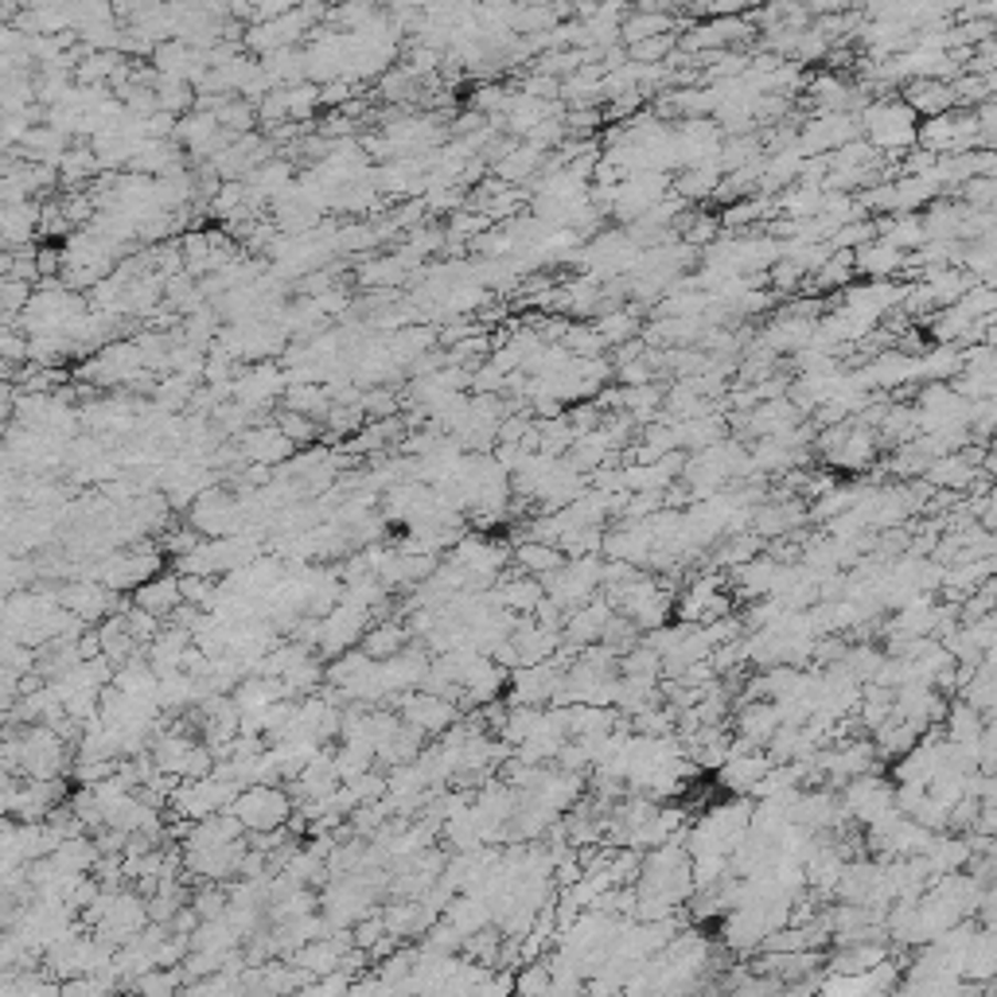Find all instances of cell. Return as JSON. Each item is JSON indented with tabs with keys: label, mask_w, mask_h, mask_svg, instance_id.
<instances>
[{
	"label": "cell",
	"mask_w": 997,
	"mask_h": 997,
	"mask_svg": "<svg viewBox=\"0 0 997 997\" xmlns=\"http://www.w3.org/2000/svg\"><path fill=\"white\" fill-rule=\"evenodd\" d=\"M900 102H904L920 121H932V117L955 109L951 83H935V78H912V83H904L900 86Z\"/></svg>",
	"instance_id": "10"
},
{
	"label": "cell",
	"mask_w": 997,
	"mask_h": 997,
	"mask_svg": "<svg viewBox=\"0 0 997 997\" xmlns=\"http://www.w3.org/2000/svg\"><path fill=\"white\" fill-rule=\"evenodd\" d=\"M561 662H534V667H519L507 675V698L511 706H530V709H542L545 701H553L561 686Z\"/></svg>",
	"instance_id": "5"
},
{
	"label": "cell",
	"mask_w": 997,
	"mask_h": 997,
	"mask_svg": "<svg viewBox=\"0 0 997 997\" xmlns=\"http://www.w3.org/2000/svg\"><path fill=\"white\" fill-rule=\"evenodd\" d=\"M873 231H877V238L889 242V246L900 250V254H915V250L927 242L920 215H884V219H873Z\"/></svg>",
	"instance_id": "14"
},
{
	"label": "cell",
	"mask_w": 997,
	"mask_h": 997,
	"mask_svg": "<svg viewBox=\"0 0 997 997\" xmlns=\"http://www.w3.org/2000/svg\"><path fill=\"white\" fill-rule=\"evenodd\" d=\"M915 145H920V152H927V157H935V160L978 149V121H974V109H947V114L932 117V121H920Z\"/></svg>",
	"instance_id": "2"
},
{
	"label": "cell",
	"mask_w": 997,
	"mask_h": 997,
	"mask_svg": "<svg viewBox=\"0 0 997 997\" xmlns=\"http://www.w3.org/2000/svg\"><path fill=\"white\" fill-rule=\"evenodd\" d=\"M994 195H997V183L994 176H974V180L958 183V203H966L971 211H994Z\"/></svg>",
	"instance_id": "23"
},
{
	"label": "cell",
	"mask_w": 997,
	"mask_h": 997,
	"mask_svg": "<svg viewBox=\"0 0 997 997\" xmlns=\"http://www.w3.org/2000/svg\"><path fill=\"white\" fill-rule=\"evenodd\" d=\"M405 721H410L413 729H425V733H445V729H453V721H456V706L445 698H437V693H413V698L405 701Z\"/></svg>",
	"instance_id": "12"
},
{
	"label": "cell",
	"mask_w": 997,
	"mask_h": 997,
	"mask_svg": "<svg viewBox=\"0 0 997 997\" xmlns=\"http://www.w3.org/2000/svg\"><path fill=\"white\" fill-rule=\"evenodd\" d=\"M908 269V254L892 250L889 242L873 238L866 242L861 250H853V277H866V280H892Z\"/></svg>",
	"instance_id": "11"
},
{
	"label": "cell",
	"mask_w": 997,
	"mask_h": 997,
	"mask_svg": "<svg viewBox=\"0 0 997 997\" xmlns=\"http://www.w3.org/2000/svg\"><path fill=\"white\" fill-rule=\"evenodd\" d=\"M593 331L601 336L604 351H608V347H619V343H627V339H639V331H644V320H639V312H635V308L619 305V308H608V312L596 316Z\"/></svg>",
	"instance_id": "15"
},
{
	"label": "cell",
	"mask_w": 997,
	"mask_h": 997,
	"mask_svg": "<svg viewBox=\"0 0 997 997\" xmlns=\"http://www.w3.org/2000/svg\"><path fill=\"white\" fill-rule=\"evenodd\" d=\"M775 573H779V561H775L772 553H756L752 561H744V565L733 569V585H736V593L749 596V601H767Z\"/></svg>",
	"instance_id": "13"
},
{
	"label": "cell",
	"mask_w": 997,
	"mask_h": 997,
	"mask_svg": "<svg viewBox=\"0 0 997 997\" xmlns=\"http://www.w3.org/2000/svg\"><path fill=\"white\" fill-rule=\"evenodd\" d=\"M760 553V538L756 534H729L725 545H718V565H744V561H752Z\"/></svg>",
	"instance_id": "24"
},
{
	"label": "cell",
	"mask_w": 997,
	"mask_h": 997,
	"mask_svg": "<svg viewBox=\"0 0 997 997\" xmlns=\"http://www.w3.org/2000/svg\"><path fill=\"white\" fill-rule=\"evenodd\" d=\"M511 561L519 565V573H527V577H534V581H545L553 569L565 565L558 545H545V542H519L511 550Z\"/></svg>",
	"instance_id": "17"
},
{
	"label": "cell",
	"mask_w": 997,
	"mask_h": 997,
	"mask_svg": "<svg viewBox=\"0 0 997 997\" xmlns=\"http://www.w3.org/2000/svg\"><path fill=\"white\" fill-rule=\"evenodd\" d=\"M978 476H982V471H974L958 453L940 456V460H932V464H927V471H923V479H927V484L940 487V491H947V495L951 491H966V487H971Z\"/></svg>",
	"instance_id": "18"
},
{
	"label": "cell",
	"mask_w": 997,
	"mask_h": 997,
	"mask_svg": "<svg viewBox=\"0 0 997 997\" xmlns=\"http://www.w3.org/2000/svg\"><path fill=\"white\" fill-rule=\"evenodd\" d=\"M176 601H180L176 581H160V585H149L145 593H140V604H145L149 612H165V608H172Z\"/></svg>",
	"instance_id": "27"
},
{
	"label": "cell",
	"mask_w": 997,
	"mask_h": 997,
	"mask_svg": "<svg viewBox=\"0 0 997 997\" xmlns=\"http://www.w3.org/2000/svg\"><path fill=\"white\" fill-rule=\"evenodd\" d=\"M238 807H242V823L257 826V830L285 818V799H280V795H273V792H250L246 799L238 803Z\"/></svg>",
	"instance_id": "21"
},
{
	"label": "cell",
	"mask_w": 997,
	"mask_h": 997,
	"mask_svg": "<svg viewBox=\"0 0 997 997\" xmlns=\"http://www.w3.org/2000/svg\"><path fill=\"white\" fill-rule=\"evenodd\" d=\"M721 129L713 117H690V121H675V160L678 172H690V168H706L718 165L721 157Z\"/></svg>",
	"instance_id": "4"
},
{
	"label": "cell",
	"mask_w": 997,
	"mask_h": 997,
	"mask_svg": "<svg viewBox=\"0 0 997 997\" xmlns=\"http://www.w3.org/2000/svg\"><path fill=\"white\" fill-rule=\"evenodd\" d=\"M807 522V503H799L795 495H779V499H772V503L756 507L752 511V534L764 542V538H787L795 534V530Z\"/></svg>",
	"instance_id": "7"
},
{
	"label": "cell",
	"mask_w": 997,
	"mask_h": 997,
	"mask_svg": "<svg viewBox=\"0 0 997 997\" xmlns=\"http://www.w3.org/2000/svg\"><path fill=\"white\" fill-rule=\"evenodd\" d=\"M884 958H889V947L884 943H858V947H841L838 958L830 963L834 974H869L873 966H881Z\"/></svg>",
	"instance_id": "20"
},
{
	"label": "cell",
	"mask_w": 997,
	"mask_h": 997,
	"mask_svg": "<svg viewBox=\"0 0 997 997\" xmlns=\"http://www.w3.org/2000/svg\"><path fill=\"white\" fill-rule=\"evenodd\" d=\"M877 231H873V219H858V223H846L838 226V231L826 238V246L830 250H846V254H853V250H861L866 242H873Z\"/></svg>",
	"instance_id": "22"
},
{
	"label": "cell",
	"mask_w": 997,
	"mask_h": 997,
	"mask_svg": "<svg viewBox=\"0 0 997 997\" xmlns=\"http://www.w3.org/2000/svg\"><path fill=\"white\" fill-rule=\"evenodd\" d=\"M550 989V966L545 963H530L515 974V997H542Z\"/></svg>",
	"instance_id": "25"
},
{
	"label": "cell",
	"mask_w": 997,
	"mask_h": 997,
	"mask_svg": "<svg viewBox=\"0 0 997 997\" xmlns=\"http://www.w3.org/2000/svg\"><path fill=\"white\" fill-rule=\"evenodd\" d=\"M772 772V760L764 752H729V760L718 767L721 787H729L733 795H752L764 783V775Z\"/></svg>",
	"instance_id": "9"
},
{
	"label": "cell",
	"mask_w": 997,
	"mask_h": 997,
	"mask_svg": "<svg viewBox=\"0 0 997 997\" xmlns=\"http://www.w3.org/2000/svg\"><path fill=\"white\" fill-rule=\"evenodd\" d=\"M616 382H619V390H632V386H651L655 382V367L647 363V354L644 359H635V363H624V367H616Z\"/></svg>",
	"instance_id": "26"
},
{
	"label": "cell",
	"mask_w": 997,
	"mask_h": 997,
	"mask_svg": "<svg viewBox=\"0 0 997 997\" xmlns=\"http://www.w3.org/2000/svg\"><path fill=\"white\" fill-rule=\"evenodd\" d=\"M858 125H861V140L873 145V152H881L884 160H897L900 152L915 149L920 117L900 98H869V106L858 114Z\"/></svg>",
	"instance_id": "1"
},
{
	"label": "cell",
	"mask_w": 997,
	"mask_h": 997,
	"mask_svg": "<svg viewBox=\"0 0 997 997\" xmlns=\"http://www.w3.org/2000/svg\"><path fill=\"white\" fill-rule=\"evenodd\" d=\"M601 577H604V561L601 558H573L561 569H553L550 577L542 581L545 601H553L561 612H573L581 604H588L593 596H601Z\"/></svg>",
	"instance_id": "3"
},
{
	"label": "cell",
	"mask_w": 997,
	"mask_h": 997,
	"mask_svg": "<svg viewBox=\"0 0 997 997\" xmlns=\"http://www.w3.org/2000/svg\"><path fill=\"white\" fill-rule=\"evenodd\" d=\"M818 966H823V955H818V951H803V955H772V951H764V955L756 958V974H775V978H783V982L807 978V974L818 971Z\"/></svg>",
	"instance_id": "19"
},
{
	"label": "cell",
	"mask_w": 997,
	"mask_h": 997,
	"mask_svg": "<svg viewBox=\"0 0 997 997\" xmlns=\"http://www.w3.org/2000/svg\"><path fill=\"white\" fill-rule=\"evenodd\" d=\"M997 966V943H994V932L989 927H978L971 940V947H966L963 955V978L974 982V986H986L989 974H994Z\"/></svg>",
	"instance_id": "16"
},
{
	"label": "cell",
	"mask_w": 997,
	"mask_h": 997,
	"mask_svg": "<svg viewBox=\"0 0 997 997\" xmlns=\"http://www.w3.org/2000/svg\"><path fill=\"white\" fill-rule=\"evenodd\" d=\"M775 729H779V713H775L772 701H741V709H736V736H733L736 744L764 752V744L775 736Z\"/></svg>",
	"instance_id": "8"
},
{
	"label": "cell",
	"mask_w": 997,
	"mask_h": 997,
	"mask_svg": "<svg viewBox=\"0 0 997 997\" xmlns=\"http://www.w3.org/2000/svg\"><path fill=\"white\" fill-rule=\"evenodd\" d=\"M612 616H616L612 604L604 601V596H593V601L581 604V608L565 612V619H561V644L577 647V651L601 644V635H604V627H608Z\"/></svg>",
	"instance_id": "6"
},
{
	"label": "cell",
	"mask_w": 997,
	"mask_h": 997,
	"mask_svg": "<svg viewBox=\"0 0 997 997\" xmlns=\"http://www.w3.org/2000/svg\"><path fill=\"white\" fill-rule=\"evenodd\" d=\"M405 644V635L397 627H382L379 635H371V651L374 655H397V647Z\"/></svg>",
	"instance_id": "28"
}]
</instances>
